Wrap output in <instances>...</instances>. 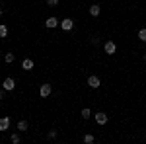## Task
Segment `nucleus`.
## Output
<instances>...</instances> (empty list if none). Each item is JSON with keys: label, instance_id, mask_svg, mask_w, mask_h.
<instances>
[{"label": "nucleus", "instance_id": "ddd939ff", "mask_svg": "<svg viewBox=\"0 0 146 144\" xmlns=\"http://www.w3.org/2000/svg\"><path fill=\"white\" fill-rule=\"evenodd\" d=\"M6 35H8V27L4 23H0V37H6Z\"/></svg>", "mask_w": 146, "mask_h": 144}, {"label": "nucleus", "instance_id": "5701e85b", "mask_svg": "<svg viewBox=\"0 0 146 144\" xmlns=\"http://www.w3.org/2000/svg\"><path fill=\"white\" fill-rule=\"evenodd\" d=\"M0 56H2V51H0Z\"/></svg>", "mask_w": 146, "mask_h": 144}, {"label": "nucleus", "instance_id": "9d476101", "mask_svg": "<svg viewBox=\"0 0 146 144\" xmlns=\"http://www.w3.org/2000/svg\"><path fill=\"white\" fill-rule=\"evenodd\" d=\"M22 68L23 70H31V68H33V60H31V58H25L22 62Z\"/></svg>", "mask_w": 146, "mask_h": 144}, {"label": "nucleus", "instance_id": "f3484780", "mask_svg": "<svg viewBox=\"0 0 146 144\" xmlns=\"http://www.w3.org/2000/svg\"><path fill=\"white\" fill-rule=\"evenodd\" d=\"M138 39H140V41H146V27L138 31Z\"/></svg>", "mask_w": 146, "mask_h": 144}, {"label": "nucleus", "instance_id": "0eeeda50", "mask_svg": "<svg viewBox=\"0 0 146 144\" xmlns=\"http://www.w3.org/2000/svg\"><path fill=\"white\" fill-rule=\"evenodd\" d=\"M94 117H96V123H98V125H105V123H107V115H105V113H96Z\"/></svg>", "mask_w": 146, "mask_h": 144}, {"label": "nucleus", "instance_id": "412c9836", "mask_svg": "<svg viewBox=\"0 0 146 144\" xmlns=\"http://www.w3.org/2000/svg\"><path fill=\"white\" fill-rule=\"evenodd\" d=\"M6 98V90H0V100H4Z\"/></svg>", "mask_w": 146, "mask_h": 144}, {"label": "nucleus", "instance_id": "dca6fc26", "mask_svg": "<svg viewBox=\"0 0 146 144\" xmlns=\"http://www.w3.org/2000/svg\"><path fill=\"white\" fill-rule=\"evenodd\" d=\"M94 140H96V138H94L92 134H84V142H86V144H92Z\"/></svg>", "mask_w": 146, "mask_h": 144}, {"label": "nucleus", "instance_id": "2eb2a0df", "mask_svg": "<svg viewBox=\"0 0 146 144\" xmlns=\"http://www.w3.org/2000/svg\"><path fill=\"white\" fill-rule=\"evenodd\" d=\"M10 140H12V144H20V134L14 133V134L10 136Z\"/></svg>", "mask_w": 146, "mask_h": 144}, {"label": "nucleus", "instance_id": "4468645a", "mask_svg": "<svg viewBox=\"0 0 146 144\" xmlns=\"http://www.w3.org/2000/svg\"><path fill=\"white\" fill-rule=\"evenodd\" d=\"M82 117H84V119H90V117H92V111L88 109V107H84V109H82Z\"/></svg>", "mask_w": 146, "mask_h": 144}, {"label": "nucleus", "instance_id": "423d86ee", "mask_svg": "<svg viewBox=\"0 0 146 144\" xmlns=\"http://www.w3.org/2000/svg\"><path fill=\"white\" fill-rule=\"evenodd\" d=\"M58 23H60V22H58L55 16H53V18H47V20H45V27H49V29H55Z\"/></svg>", "mask_w": 146, "mask_h": 144}, {"label": "nucleus", "instance_id": "f257e3e1", "mask_svg": "<svg viewBox=\"0 0 146 144\" xmlns=\"http://www.w3.org/2000/svg\"><path fill=\"white\" fill-rule=\"evenodd\" d=\"M103 51H105L107 55H115V51H117V45H115V41H107V43L103 45Z\"/></svg>", "mask_w": 146, "mask_h": 144}, {"label": "nucleus", "instance_id": "6ab92c4d", "mask_svg": "<svg viewBox=\"0 0 146 144\" xmlns=\"http://www.w3.org/2000/svg\"><path fill=\"white\" fill-rule=\"evenodd\" d=\"M47 4H49V6H56V4H58V0H47Z\"/></svg>", "mask_w": 146, "mask_h": 144}, {"label": "nucleus", "instance_id": "7ed1b4c3", "mask_svg": "<svg viewBox=\"0 0 146 144\" xmlns=\"http://www.w3.org/2000/svg\"><path fill=\"white\" fill-rule=\"evenodd\" d=\"M51 92H53L51 84H43V86L39 88V94H41V98H49V96H51Z\"/></svg>", "mask_w": 146, "mask_h": 144}, {"label": "nucleus", "instance_id": "20e7f679", "mask_svg": "<svg viewBox=\"0 0 146 144\" xmlns=\"http://www.w3.org/2000/svg\"><path fill=\"white\" fill-rule=\"evenodd\" d=\"M88 86H90V88H94V90H98L101 86V80L98 76H90V78H88Z\"/></svg>", "mask_w": 146, "mask_h": 144}, {"label": "nucleus", "instance_id": "6e6552de", "mask_svg": "<svg viewBox=\"0 0 146 144\" xmlns=\"http://www.w3.org/2000/svg\"><path fill=\"white\" fill-rule=\"evenodd\" d=\"M10 129V119L8 117H2L0 119V131H8Z\"/></svg>", "mask_w": 146, "mask_h": 144}, {"label": "nucleus", "instance_id": "f03ea898", "mask_svg": "<svg viewBox=\"0 0 146 144\" xmlns=\"http://www.w3.org/2000/svg\"><path fill=\"white\" fill-rule=\"evenodd\" d=\"M2 88L6 90V92H12V90L16 88V80H14V78H6V80L2 82Z\"/></svg>", "mask_w": 146, "mask_h": 144}, {"label": "nucleus", "instance_id": "f8f14e48", "mask_svg": "<svg viewBox=\"0 0 146 144\" xmlns=\"http://www.w3.org/2000/svg\"><path fill=\"white\" fill-rule=\"evenodd\" d=\"M4 58H6V62H8V64H12V62L16 60V56H14V53H6V55H4Z\"/></svg>", "mask_w": 146, "mask_h": 144}, {"label": "nucleus", "instance_id": "9b49d317", "mask_svg": "<svg viewBox=\"0 0 146 144\" xmlns=\"http://www.w3.org/2000/svg\"><path fill=\"white\" fill-rule=\"evenodd\" d=\"M27 127H29L27 121H20V123H18V131H22V133H23V131H27Z\"/></svg>", "mask_w": 146, "mask_h": 144}, {"label": "nucleus", "instance_id": "39448f33", "mask_svg": "<svg viewBox=\"0 0 146 144\" xmlns=\"http://www.w3.org/2000/svg\"><path fill=\"white\" fill-rule=\"evenodd\" d=\"M60 27H62V29H64V31H70V29H72V27H74V22H72V20H70V18H64V20H62V22H60Z\"/></svg>", "mask_w": 146, "mask_h": 144}, {"label": "nucleus", "instance_id": "4be33fe9", "mask_svg": "<svg viewBox=\"0 0 146 144\" xmlns=\"http://www.w3.org/2000/svg\"><path fill=\"white\" fill-rule=\"evenodd\" d=\"M0 16H2V8H0Z\"/></svg>", "mask_w": 146, "mask_h": 144}, {"label": "nucleus", "instance_id": "1a4fd4ad", "mask_svg": "<svg viewBox=\"0 0 146 144\" xmlns=\"http://www.w3.org/2000/svg\"><path fill=\"white\" fill-rule=\"evenodd\" d=\"M100 12H101L100 4H92V6H90V14L94 16V18H98V16H100Z\"/></svg>", "mask_w": 146, "mask_h": 144}, {"label": "nucleus", "instance_id": "aec40b11", "mask_svg": "<svg viewBox=\"0 0 146 144\" xmlns=\"http://www.w3.org/2000/svg\"><path fill=\"white\" fill-rule=\"evenodd\" d=\"M90 41H92V45H100V39H98V37H92Z\"/></svg>", "mask_w": 146, "mask_h": 144}, {"label": "nucleus", "instance_id": "a211bd4d", "mask_svg": "<svg viewBox=\"0 0 146 144\" xmlns=\"http://www.w3.org/2000/svg\"><path fill=\"white\" fill-rule=\"evenodd\" d=\"M56 136V131L55 129H53V131H49V133H47V138H55Z\"/></svg>", "mask_w": 146, "mask_h": 144}]
</instances>
